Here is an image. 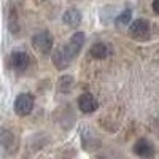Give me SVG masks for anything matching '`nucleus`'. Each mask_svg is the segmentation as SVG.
<instances>
[{"instance_id": "1", "label": "nucleus", "mask_w": 159, "mask_h": 159, "mask_svg": "<svg viewBox=\"0 0 159 159\" xmlns=\"http://www.w3.org/2000/svg\"><path fill=\"white\" fill-rule=\"evenodd\" d=\"M84 34L83 32H75L67 43L59 46L52 52V64L57 70H64L69 67V64L80 54L83 45H84Z\"/></svg>"}, {"instance_id": "2", "label": "nucleus", "mask_w": 159, "mask_h": 159, "mask_svg": "<svg viewBox=\"0 0 159 159\" xmlns=\"http://www.w3.org/2000/svg\"><path fill=\"white\" fill-rule=\"evenodd\" d=\"M150 32H151L150 22L147 19H143V18L135 19L129 25V35L134 40H137V42H145V40L150 37Z\"/></svg>"}, {"instance_id": "3", "label": "nucleus", "mask_w": 159, "mask_h": 159, "mask_svg": "<svg viewBox=\"0 0 159 159\" xmlns=\"http://www.w3.org/2000/svg\"><path fill=\"white\" fill-rule=\"evenodd\" d=\"M52 35L49 32H38L32 37V46L35 48V51H38L40 54H49L52 51Z\"/></svg>"}, {"instance_id": "4", "label": "nucleus", "mask_w": 159, "mask_h": 159, "mask_svg": "<svg viewBox=\"0 0 159 159\" xmlns=\"http://www.w3.org/2000/svg\"><path fill=\"white\" fill-rule=\"evenodd\" d=\"M13 108H15V113L19 115V116H27L32 110H34V97L30 94H22L16 96L15 99V105H13Z\"/></svg>"}, {"instance_id": "5", "label": "nucleus", "mask_w": 159, "mask_h": 159, "mask_svg": "<svg viewBox=\"0 0 159 159\" xmlns=\"http://www.w3.org/2000/svg\"><path fill=\"white\" fill-rule=\"evenodd\" d=\"M132 151L142 159H153L154 157V147H153V143L147 139H139L134 143Z\"/></svg>"}, {"instance_id": "6", "label": "nucleus", "mask_w": 159, "mask_h": 159, "mask_svg": "<svg viewBox=\"0 0 159 159\" xmlns=\"http://www.w3.org/2000/svg\"><path fill=\"white\" fill-rule=\"evenodd\" d=\"M10 64H11V67L15 69L16 72H24V70H27L29 64H30V59H29V56L25 54L24 51L15 49L11 52V56H10Z\"/></svg>"}, {"instance_id": "7", "label": "nucleus", "mask_w": 159, "mask_h": 159, "mask_svg": "<svg viewBox=\"0 0 159 159\" xmlns=\"http://www.w3.org/2000/svg\"><path fill=\"white\" fill-rule=\"evenodd\" d=\"M78 108L83 113H92L99 108V102L96 100V97L89 94V92H84L78 97Z\"/></svg>"}, {"instance_id": "8", "label": "nucleus", "mask_w": 159, "mask_h": 159, "mask_svg": "<svg viewBox=\"0 0 159 159\" xmlns=\"http://www.w3.org/2000/svg\"><path fill=\"white\" fill-rule=\"evenodd\" d=\"M89 52H91V56L94 57V59L102 61V59H107V57L111 54V48H110L107 43L99 42V43H94V45L91 46Z\"/></svg>"}, {"instance_id": "9", "label": "nucleus", "mask_w": 159, "mask_h": 159, "mask_svg": "<svg viewBox=\"0 0 159 159\" xmlns=\"http://www.w3.org/2000/svg\"><path fill=\"white\" fill-rule=\"evenodd\" d=\"M62 21L67 25H70V27H78V25L81 24V13H80L76 8H69L64 13Z\"/></svg>"}, {"instance_id": "10", "label": "nucleus", "mask_w": 159, "mask_h": 159, "mask_svg": "<svg viewBox=\"0 0 159 159\" xmlns=\"http://www.w3.org/2000/svg\"><path fill=\"white\" fill-rule=\"evenodd\" d=\"M130 19H132V11L127 8V10H124L123 13H119V15L116 16L115 24H116V27H123V25H130Z\"/></svg>"}, {"instance_id": "11", "label": "nucleus", "mask_w": 159, "mask_h": 159, "mask_svg": "<svg viewBox=\"0 0 159 159\" xmlns=\"http://www.w3.org/2000/svg\"><path fill=\"white\" fill-rule=\"evenodd\" d=\"M151 7H153V11H154V13H157V15H159V0H154Z\"/></svg>"}]
</instances>
